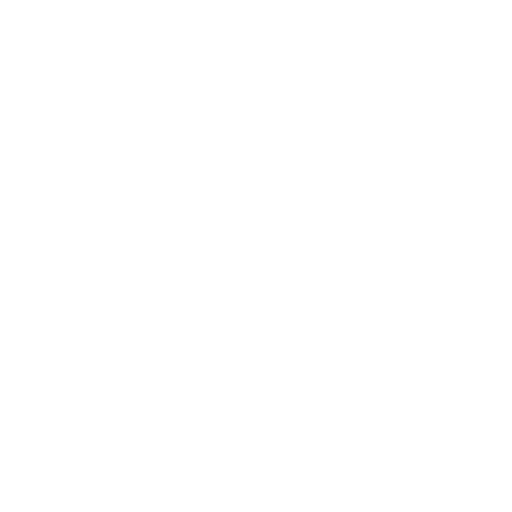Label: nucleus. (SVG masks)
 Segmentation results:
<instances>
[]
</instances>
